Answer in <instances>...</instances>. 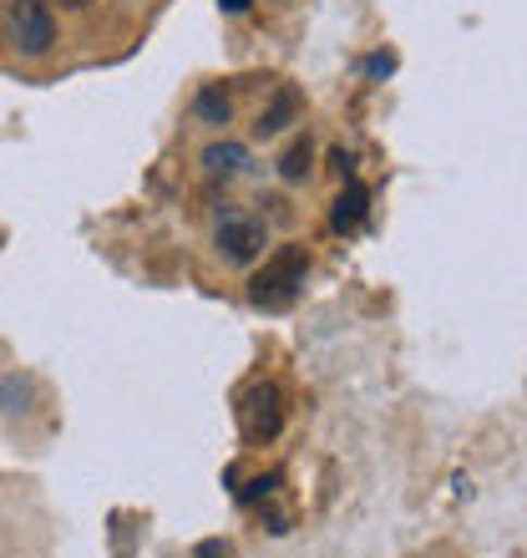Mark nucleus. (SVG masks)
I'll return each instance as SVG.
<instances>
[{
    "mask_svg": "<svg viewBox=\"0 0 527 558\" xmlns=\"http://www.w3.org/2000/svg\"><path fill=\"white\" fill-rule=\"evenodd\" d=\"M5 11V36L21 57H46L57 46V15L46 11V0H0Z\"/></svg>",
    "mask_w": 527,
    "mask_h": 558,
    "instance_id": "obj_1",
    "label": "nucleus"
},
{
    "mask_svg": "<svg viewBox=\"0 0 527 558\" xmlns=\"http://www.w3.org/2000/svg\"><path fill=\"white\" fill-rule=\"evenodd\" d=\"M305 284V254L299 250H279L274 259H264V269L254 275L249 284V300L264 310H284L294 305V294Z\"/></svg>",
    "mask_w": 527,
    "mask_h": 558,
    "instance_id": "obj_2",
    "label": "nucleus"
},
{
    "mask_svg": "<svg viewBox=\"0 0 527 558\" xmlns=\"http://www.w3.org/2000/svg\"><path fill=\"white\" fill-rule=\"evenodd\" d=\"M279 426H284V391L274 381H254L238 397V432H244V441L264 447V441L279 437Z\"/></svg>",
    "mask_w": 527,
    "mask_h": 558,
    "instance_id": "obj_3",
    "label": "nucleus"
},
{
    "mask_svg": "<svg viewBox=\"0 0 527 558\" xmlns=\"http://www.w3.org/2000/svg\"><path fill=\"white\" fill-rule=\"evenodd\" d=\"M213 244H219V254L229 265H254L264 254V244H269V234H264V223L249 219V214H223Z\"/></svg>",
    "mask_w": 527,
    "mask_h": 558,
    "instance_id": "obj_4",
    "label": "nucleus"
},
{
    "mask_svg": "<svg viewBox=\"0 0 527 558\" xmlns=\"http://www.w3.org/2000/svg\"><path fill=\"white\" fill-rule=\"evenodd\" d=\"M294 118H299V92H294V87H279V92H274V102L264 107L259 122H254V133H259V137H279Z\"/></svg>",
    "mask_w": 527,
    "mask_h": 558,
    "instance_id": "obj_5",
    "label": "nucleus"
},
{
    "mask_svg": "<svg viewBox=\"0 0 527 558\" xmlns=\"http://www.w3.org/2000/svg\"><path fill=\"white\" fill-rule=\"evenodd\" d=\"M366 204H370V193L351 178V183L340 189V198H335V229H340V234H345V229H360V219H366Z\"/></svg>",
    "mask_w": 527,
    "mask_h": 558,
    "instance_id": "obj_6",
    "label": "nucleus"
},
{
    "mask_svg": "<svg viewBox=\"0 0 527 558\" xmlns=\"http://www.w3.org/2000/svg\"><path fill=\"white\" fill-rule=\"evenodd\" d=\"M244 158H249V153H244V147H238V143H213V147H208V153H204L208 173H229V178H234V173H244Z\"/></svg>",
    "mask_w": 527,
    "mask_h": 558,
    "instance_id": "obj_7",
    "label": "nucleus"
},
{
    "mask_svg": "<svg viewBox=\"0 0 527 558\" xmlns=\"http://www.w3.org/2000/svg\"><path fill=\"white\" fill-rule=\"evenodd\" d=\"M279 178H284V183H305L309 178V143L305 137H294V143L284 147V158H279Z\"/></svg>",
    "mask_w": 527,
    "mask_h": 558,
    "instance_id": "obj_8",
    "label": "nucleus"
},
{
    "mask_svg": "<svg viewBox=\"0 0 527 558\" xmlns=\"http://www.w3.org/2000/svg\"><path fill=\"white\" fill-rule=\"evenodd\" d=\"M198 118L213 122V128H223V122H229V97H223V87L198 92Z\"/></svg>",
    "mask_w": 527,
    "mask_h": 558,
    "instance_id": "obj_9",
    "label": "nucleus"
},
{
    "mask_svg": "<svg viewBox=\"0 0 527 558\" xmlns=\"http://www.w3.org/2000/svg\"><path fill=\"white\" fill-rule=\"evenodd\" d=\"M219 5H223V11H229V15H238V11H249V0H219Z\"/></svg>",
    "mask_w": 527,
    "mask_h": 558,
    "instance_id": "obj_10",
    "label": "nucleus"
},
{
    "mask_svg": "<svg viewBox=\"0 0 527 558\" xmlns=\"http://www.w3.org/2000/svg\"><path fill=\"white\" fill-rule=\"evenodd\" d=\"M61 5H72V11H87L91 0H61Z\"/></svg>",
    "mask_w": 527,
    "mask_h": 558,
    "instance_id": "obj_11",
    "label": "nucleus"
}]
</instances>
